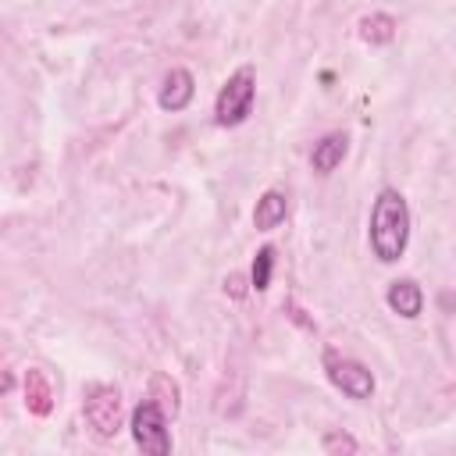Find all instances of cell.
Returning a JSON list of instances; mask_svg holds the SVG:
<instances>
[{
	"label": "cell",
	"mask_w": 456,
	"mask_h": 456,
	"mask_svg": "<svg viewBox=\"0 0 456 456\" xmlns=\"http://www.w3.org/2000/svg\"><path fill=\"white\" fill-rule=\"evenodd\" d=\"M410 239V207L395 189H381L370 207V249L381 264L403 256Z\"/></svg>",
	"instance_id": "cell-1"
},
{
	"label": "cell",
	"mask_w": 456,
	"mask_h": 456,
	"mask_svg": "<svg viewBox=\"0 0 456 456\" xmlns=\"http://www.w3.org/2000/svg\"><path fill=\"white\" fill-rule=\"evenodd\" d=\"M253 96H256V75L249 64H242L239 71L228 75V82L221 86L217 100H214V121L221 128H232V125H242L253 110Z\"/></svg>",
	"instance_id": "cell-2"
},
{
	"label": "cell",
	"mask_w": 456,
	"mask_h": 456,
	"mask_svg": "<svg viewBox=\"0 0 456 456\" xmlns=\"http://www.w3.org/2000/svg\"><path fill=\"white\" fill-rule=\"evenodd\" d=\"M82 413L96 438H114L121 431V392L103 381L89 385L86 399H82Z\"/></svg>",
	"instance_id": "cell-3"
},
{
	"label": "cell",
	"mask_w": 456,
	"mask_h": 456,
	"mask_svg": "<svg viewBox=\"0 0 456 456\" xmlns=\"http://www.w3.org/2000/svg\"><path fill=\"white\" fill-rule=\"evenodd\" d=\"M132 438L146 456H167L171 452V435H167V413L157 399H142L132 410Z\"/></svg>",
	"instance_id": "cell-4"
},
{
	"label": "cell",
	"mask_w": 456,
	"mask_h": 456,
	"mask_svg": "<svg viewBox=\"0 0 456 456\" xmlns=\"http://www.w3.org/2000/svg\"><path fill=\"white\" fill-rule=\"evenodd\" d=\"M324 370L331 378L335 388H342L349 399H370L374 392V374L360 363V360H349V356H338V353H324Z\"/></svg>",
	"instance_id": "cell-5"
},
{
	"label": "cell",
	"mask_w": 456,
	"mask_h": 456,
	"mask_svg": "<svg viewBox=\"0 0 456 456\" xmlns=\"http://www.w3.org/2000/svg\"><path fill=\"white\" fill-rule=\"evenodd\" d=\"M192 93H196V82H192V71L189 68H171L167 75H164V82H160V107L164 110H185L189 107V100H192Z\"/></svg>",
	"instance_id": "cell-6"
},
{
	"label": "cell",
	"mask_w": 456,
	"mask_h": 456,
	"mask_svg": "<svg viewBox=\"0 0 456 456\" xmlns=\"http://www.w3.org/2000/svg\"><path fill=\"white\" fill-rule=\"evenodd\" d=\"M346 153H349V135H346V132H328V135L314 146L310 167H314L317 175H331V171L346 160Z\"/></svg>",
	"instance_id": "cell-7"
},
{
	"label": "cell",
	"mask_w": 456,
	"mask_h": 456,
	"mask_svg": "<svg viewBox=\"0 0 456 456\" xmlns=\"http://www.w3.org/2000/svg\"><path fill=\"white\" fill-rule=\"evenodd\" d=\"M388 306H392L399 317L413 321V317L424 310V292H420V285H417L413 278L392 281V285H388Z\"/></svg>",
	"instance_id": "cell-8"
},
{
	"label": "cell",
	"mask_w": 456,
	"mask_h": 456,
	"mask_svg": "<svg viewBox=\"0 0 456 456\" xmlns=\"http://www.w3.org/2000/svg\"><path fill=\"white\" fill-rule=\"evenodd\" d=\"M25 406L36 417H46L53 410V388H50V381H46V374L39 367L25 370Z\"/></svg>",
	"instance_id": "cell-9"
},
{
	"label": "cell",
	"mask_w": 456,
	"mask_h": 456,
	"mask_svg": "<svg viewBox=\"0 0 456 456\" xmlns=\"http://www.w3.org/2000/svg\"><path fill=\"white\" fill-rule=\"evenodd\" d=\"M285 214H289V196L278 192V189H267V192L256 200L253 224H256L260 232H271V228H278V224L285 221Z\"/></svg>",
	"instance_id": "cell-10"
},
{
	"label": "cell",
	"mask_w": 456,
	"mask_h": 456,
	"mask_svg": "<svg viewBox=\"0 0 456 456\" xmlns=\"http://www.w3.org/2000/svg\"><path fill=\"white\" fill-rule=\"evenodd\" d=\"M395 18L392 14H363L360 18V39L363 43H370V46H385V43H392L395 39Z\"/></svg>",
	"instance_id": "cell-11"
},
{
	"label": "cell",
	"mask_w": 456,
	"mask_h": 456,
	"mask_svg": "<svg viewBox=\"0 0 456 456\" xmlns=\"http://www.w3.org/2000/svg\"><path fill=\"white\" fill-rule=\"evenodd\" d=\"M150 399H157L167 417H175L178 406H182V403H178V385H175L167 374H153V378H150Z\"/></svg>",
	"instance_id": "cell-12"
},
{
	"label": "cell",
	"mask_w": 456,
	"mask_h": 456,
	"mask_svg": "<svg viewBox=\"0 0 456 456\" xmlns=\"http://www.w3.org/2000/svg\"><path fill=\"white\" fill-rule=\"evenodd\" d=\"M271 271H274V246H260L256 249V260H253V274H249V285L256 292H264L271 285Z\"/></svg>",
	"instance_id": "cell-13"
},
{
	"label": "cell",
	"mask_w": 456,
	"mask_h": 456,
	"mask_svg": "<svg viewBox=\"0 0 456 456\" xmlns=\"http://www.w3.org/2000/svg\"><path fill=\"white\" fill-rule=\"evenodd\" d=\"M321 449H324V452H331V456H342V452L349 456V452H356L360 445H356V438H353V435H346V431H328V435L321 438Z\"/></svg>",
	"instance_id": "cell-14"
},
{
	"label": "cell",
	"mask_w": 456,
	"mask_h": 456,
	"mask_svg": "<svg viewBox=\"0 0 456 456\" xmlns=\"http://www.w3.org/2000/svg\"><path fill=\"white\" fill-rule=\"evenodd\" d=\"M224 292H228L232 299H242V296H246V278H242L239 271H232V274L224 278Z\"/></svg>",
	"instance_id": "cell-15"
}]
</instances>
